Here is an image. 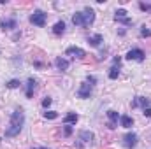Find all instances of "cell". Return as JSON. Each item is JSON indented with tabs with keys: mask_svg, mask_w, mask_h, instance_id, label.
Masks as SVG:
<instances>
[{
	"mask_svg": "<svg viewBox=\"0 0 151 149\" xmlns=\"http://www.w3.org/2000/svg\"><path fill=\"white\" fill-rule=\"evenodd\" d=\"M23 125H25V112L23 109H16L11 114V123H9V128L5 130V137L19 135V132L23 130Z\"/></svg>",
	"mask_w": 151,
	"mask_h": 149,
	"instance_id": "6da1fadb",
	"label": "cell"
},
{
	"mask_svg": "<svg viewBox=\"0 0 151 149\" xmlns=\"http://www.w3.org/2000/svg\"><path fill=\"white\" fill-rule=\"evenodd\" d=\"M46 19H47V14L44 11H40V9L34 11L32 16H30V23L35 25V27H44L46 25Z\"/></svg>",
	"mask_w": 151,
	"mask_h": 149,
	"instance_id": "7a4b0ae2",
	"label": "cell"
},
{
	"mask_svg": "<svg viewBox=\"0 0 151 149\" xmlns=\"http://www.w3.org/2000/svg\"><path fill=\"white\" fill-rule=\"evenodd\" d=\"M137 140H139V137L134 133V132H128V133H125L123 135V139H121V142H123V146L127 149H132L137 146Z\"/></svg>",
	"mask_w": 151,
	"mask_h": 149,
	"instance_id": "3957f363",
	"label": "cell"
},
{
	"mask_svg": "<svg viewBox=\"0 0 151 149\" xmlns=\"http://www.w3.org/2000/svg\"><path fill=\"white\" fill-rule=\"evenodd\" d=\"M93 21H95V11L91 7H84V11H83V28L93 25Z\"/></svg>",
	"mask_w": 151,
	"mask_h": 149,
	"instance_id": "277c9868",
	"label": "cell"
},
{
	"mask_svg": "<svg viewBox=\"0 0 151 149\" xmlns=\"http://www.w3.org/2000/svg\"><path fill=\"white\" fill-rule=\"evenodd\" d=\"M125 58H127V60H134V62H144L146 54H144L142 49H137V47H135V49H130Z\"/></svg>",
	"mask_w": 151,
	"mask_h": 149,
	"instance_id": "5b68a950",
	"label": "cell"
},
{
	"mask_svg": "<svg viewBox=\"0 0 151 149\" xmlns=\"http://www.w3.org/2000/svg\"><path fill=\"white\" fill-rule=\"evenodd\" d=\"M127 14H128V12H127L125 9H118V11H116L114 19H116L118 23H123V25H127V27H128V25H132V18H128Z\"/></svg>",
	"mask_w": 151,
	"mask_h": 149,
	"instance_id": "8992f818",
	"label": "cell"
},
{
	"mask_svg": "<svg viewBox=\"0 0 151 149\" xmlns=\"http://www.w3.org/2000/svg\"><path fill=\"white\" fill-rule=\"evenodd\" d=\"M91 91H93L91 84H90V82H83V84L79 86V90H77V97H79V98H90V97H91Z\"/></svg>",
	"mask_w": 151,
	"mask_h": 149,
	"instance_id": "52a82bcc",
	"label": "cell"
},
{
	"mask_svg": "<svg viewBox=\"0 0 151 149\" xmlns=\"http://www.w3.org/2000/svg\"><path fill=\"white\" fill-rule=\"evenodd\" d=\"M151 100L148 97H135L134 100H132V109H137V107H142V109H146V107H150Z\"/></svg>",
	"mask_w": 151,
	"mask_h": 149,
	"instance_id": "ba28073f",
	"label": "cell"
},
{
	"mask_svg": "<svg viewBox=\"0 0 151 149\" xmlns=\"http://www.w3.org/2000/svg\"><path fill=\"white\" fill-rule=\"evenodd\" d=\"M118 119H119V114L116 111H107V128L109 130H114L116 126H118Z\"/></svg>",
	"mask_w": 151,
	"mask_h": 149,
	"instance_id": "9c48e42d",
	"label": "cell"
},
{
	"mask_svg": "<svg viewBox=\"0 0 151 149\" xmlns=\"http://www.w3.org/2000/svg\"><path fill=\"white\" fill-rule=\"evenodd\" d=\"M65 54H67V56H74V58H77V60H83V58L86 56V53H84L81 47H76V46H70V47H67Z\"/></svg>",
	"mask_w": 151,
	"mask_h": 149,
	"instance_id": "30bf717a",
	"label": "cell"
},
{
	"mask_svg": "<svg viewBox=\"0 0 151 149\" xmlns=\"http://www.w3.org/2000/svg\"><path fill=\"white\" fill-rule=\"evenodd\" d=\"M18 27V21L14 18H5V19H0V28L5 32V30H14Z\"/></svg>",
	"mask_w": 151,
	"mask_h": 149,
	"instance_id": "8fae6325",
	"label": "cell"
},
{
	"mask_svg": "<svg viewBox=\"0 0 151 149\" xmlns=\"http://www.w3.org/2000/svg\"><path fill=\"white\" fill-rule=\"evenodd\" d=\"M35 86H37V81L34 79V77H30L28 81H27V98H32L34 97V91H35Z\"/></svg>",
	"mask_w": 151,
	"mask_h": 149,
	"instance_id": "7c38bea8",
	"label": "cell"
},
{
	"mask_svg": "<svg viewBox=\"0 0 151 149\" xmlns=\"http://www.w3.org/2000/svg\"><path fill=\"white\" fill-rule=\"evenodd\" d=\"M102 42H104V37H102L100 34H95V35L88 37V44H90L91 47H99V46H100Z\"/></svg>",
	"mask_w": 151,
	"mask_h": 149,
	"instance_id": "4fadbf2b",
	"label": "cell"
},
{
	"mask_svg": "<svg viewBox=\"0 0 151 149\" xmlns=\"http://www.w3.org/2000/svg\"><path fill=\"white\" fill-rule=\"evenodd\" d=\"M55 67H56L58 70H62V72H65V70L69 69V62H67L65 58H60V56H58V58L55 60Z\"/></svg>",
	"mask_w": 151,
	"mask_h": 149,
	"instance_id": "5bb4252c",
	"label": "cell"
},
{
	"mask_svg": "<svg viewBox=\"0 0 151 149\" xmlns=\"http://www.w3.org/2000/svg\"><path fill=\"white\" fill-rule=\"evenodd\" d=\"M93 137H95V135H93L90 130H83V132H79V140H83V142H91Z\"/></svg>",
	"mask_w": 151,
	"mask_h": 149,
	"instance_id": "9a60e30c",
	"label": "cell"
},
{
	"mask_svg": "<svg viewBox=\"0 0 151 149\" xmlns=\"http://www.w3.org/2000/svg\"><path fill=\"white\" fill-rule=\"evenodd\" d=\"M77 119H79V116H77L76 112H69V114L63 117V125H76Z\"/></svg>",
	"mask_w": 151,
	"mask_h": 149,
	"instance_id": "2e32d148",
	"label": "cell"
},
{
	"mask_svg": "<svg viewBox=\"0 0 151 149\" xmlns=\"http://www.w3.org/2000/svg\"><path fill=\"white\" fill-rule=\"evenodd\" d=\"M53 34H55V35H62V34H65V23H63V21L55 23V27H53Z\"/></svg>",
	"mask_w": 151,
	"mask_h": 149,
	"instance_id": "e0dca14e",
	"label": "cell"
},
{
	"mask_svg": "<svg viewBox=\"0 0 151 149\" xmlns=\"http://www.w3.org/2000/svg\"><path fill=\"white\" fill-rule=\"evenodd\" d=\"M119 123H121L123 128H130V126L134 125V119H132L130 116H119Z\"/></svg>",
	"mask_w": 151,
	"mask_h": 149,
	"instance_id": "ac0fdd59",
	"label": "cell"
},
{
	"mask_svg": "<svg viewBox=\"0 0 151 149\" xmlns=\"http://www.w3.org/2000/svg\"><path fill=\"white\" fill-rule=\"evenodd\" d=\"M118 75H119V65H113L111 69H109V79H118Z\"/></svg>",
	"mask_w": 151,
	"mask_h": 149,
	"instance_id": "d6986e66",
	"label": "cell"
},
{
	"mask_svg": "<svg viewBox=\"0 0 151 149\" xmlns=\"http://www.w3.org/2000/svg\"><path fill=\"white\" fill-rule=\"evenodd\" d=\"M72 23L76 27H83V12H76L72 16Z\"/></svg>",
	"mask_w": 151,
	"mask_h": 149,
	"instance_id": "ffe728a7",
	"label": "cell"
},
{
	"mask_svg": "<svg viewBox=\"0 0 151 149\" xmlns=\"http://www.w3.org/2000/svg\"><path fill=\"white\" fill-rule=\"evenodd\" d=\"M19 84H21V82H19L18 79H11V81H9L5 86H7L9 90H14V88H19Z\"/></svg>",
	"mask_w": 151,
	"mask_h": 149,
	"instance_id": "44dd1931",
	"label": "cell"
},
{
	"mask_svg": "<svg viewBox=\"0 0 151 149\" xmlns=\"http://www.w3.org/2000/svg\"><path fill=\"white\" fill-rule=\"evenodd\" d=\"M42 116H44L46 119H56V117H58V112H55V111H46Z\"/></svg>",
	"mask_w": 151,
	"mask_h": 149,
	"instance_id": "7402d4cb",
	"label": "cell"
},
{
	"mask_svg": "<svg viewBox=\"0 0 151 149\" xmlns=\"http://www.w3.org/2000/svg\"><path fill=\"white\" fill-rule=\"evenodd\" d=\"M63 135H65V137H70V135H72V126H70V125H65V126H63Z\"/></svg>",
	"mask_w": 151,
	"mask_h": 149,
	"instance_id": "603a6c76",
	"label": "cell"
},
{
	"mask_svg": "<svg viewBox=\"0 0 151 149\" xmlns=\"http://www.w3.org/2000/svg\"><path fill=\"white\" fill-rule=\"evenodd\" d=\"M141 37H151V30H148L146 27H142V30H141Z\"/></svg>",
	"mask_w": 151,
	"mask_h": 149,
	"instance_id": "cb8c5ba5",
	"label": "cell"
},
{
	"mask_svg": "<svg viewBox=\"0 0 151 149\" xmlns=\"http://www.w3.org/2000/svg\"><path fill=\"white\" fill-rule=\"evenodd\" d=\"M51 102H53V100H51V98H49V97H46V98H44V100H42V107H44V109H47V107H49V105H51Z\"/></svg>",
	"mask_w": 151,
	"mask_h": 149,
	"instance_id": "d4e9b609",
	"label": "cell"
},
{
	"mask_svg": "<svg viewBox=\"0 0 151 149\" xmlns=\"http://www.w3.org/2000/svg\"><path fill=\"white\" fill-rule=\"evenodd\" d=\"M139 7H141V11H151V4H144V2H141Z\"/></svg>",
	"mask_w": 151,
	"mask_h": 149,
	"instance_id": "484cf974",
	"label": "cell"
},
{
	"mask_svg": "<svg viewBox=\"0 0 151 149\" xmlns=\"http://www.w3.org/2000/svg\"><path fill=\"white\" fill-rule=\"evenodd\" d=\"M86 82H91V84H95V82H97V77H95V75H88V77H86Z\"/></svg>",
	"mask_w": 151,
	"mask_h": 149,
	"instance_id": "4316f807",
	"label": "cell"
},
{
	"mask_svg": "<svg viewBox=\"0 0 151 149\" xmlns=\"http://www.w3.org/2000/svg\"><path fill=\"white\" fill-rule=\"evenodd\" d=\"M144 116H146V117H151V107H146V109H144Z\"/></svg>",
	"mask_w": 151,
	"mask_h": 149,
	"instance_id": "83f0119b",
	"label": "cell"
},
{
	"mask_svg": "<svg viewBox=\"0 0 151 149\" xmlns=\"http://www.w3.org/2000/svg\"><path fill=\"white\" fill-rule=\"evenodd\" d=\"M32 149H47V148H32Z\"/></svg>",
	"mask_w": 151,
	"mask_h": 149,
	"instance_id": "f1b7e54d",
	"label": "cell"
}]
</instances>
